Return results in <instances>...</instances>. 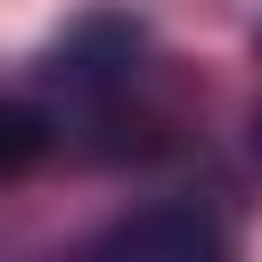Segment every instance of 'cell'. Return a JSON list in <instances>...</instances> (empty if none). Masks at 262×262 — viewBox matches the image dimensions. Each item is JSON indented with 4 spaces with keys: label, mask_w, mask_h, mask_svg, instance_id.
Instances as JSON below:
<instances>
[{
    "label": "cell",
    "mask_w": 262,
    "mask_h": 262,
    "mask_svg": "<svg viewBox=\"0 0 262 262\" xmlns=\"http://www.w3.org/2000/svg\"><path fill=\"white\" fill-rule=\"evenodd\" d=\"M254 156H262V115H254Z\"/></svg>",
    "instance_id": "277c9868"
},
{
    "label": "cell",
    "mask_w": 262,
    "mask_h": 262,
    "mask_svg": "<svg viewBox=\"0 0 262 262\" xmlns=\"http://www.w3.org/2000/svg\"><path fill=\"white\" fill-rule=\"evenodd\" d=\"M49 115L41 106H25V98H0V180H16V172H33L41 156H49Z\"/></svg>",
    "instance_id": "3957f363"
},
{
    "label": "cell",
    "mask_w": 262,
    "mask_h": 262,
    "mask_svg": "<svg viewBox=\"0 0 262 262\" xmlns=\"http://www.w3.org/2000/svg\"><path fill=\"white\" fill-rule=\"evenodd\" d=\"M254 49H262V41H254Z\"/></svg>",
    "instance_id": "5b68a950"
},
{
    "label": "cell",
    "mask_w": 262,
    "mask_h": 262,
    "mask_svg": "<svg viewBox=\"0 0 262 262\" xmlns=\"http://www.w3.org/2000/svg\"><path fill=\"white\" fill-rule=\"evenodd\" d=\"M41 98H49V123L74 131L82 147L115 156L131 147L123 123H156L147 115V33L115 8H90L49 57H41Z\"/></svg>",
    "instance_id": "6da1fadb"
},
{
    "label": "cell",
    "mask_w": 262,
    "mask_h": 262,
    "mask_svg": "<svg viewBox=\"0 0 262 262\" xmlns=\"http://www.w3.org/2000/svg\"><path fill=\"white\" fill-rule=\"evenodd\" d=\"M229 237H221V221L205 213V205H147V213H131L123 229H106L98 237V254H131V262H147V254H164V262H205V254H221Z\"/></svg>",
    "instance_id": "7a4b0ae2"
}]
</instances>
